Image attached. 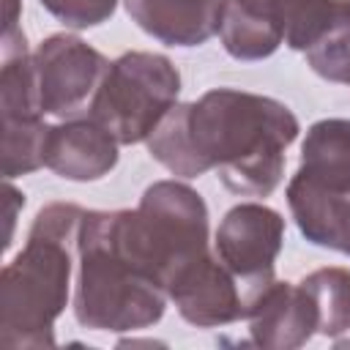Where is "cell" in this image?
Wrapping results in <instances>:
<instances>
[{"instance_id":"cell-10","label":"cell","mask_w":350,"mask_h":350,"mask_svg":"<svg viewBox=\"0 0 350 350\" xmlns=\"http://www.w3.org/2000/svg\"><path fill=\"white\" fill-rule=\"evenodd\" d=\"M317 334L314 309L301 284L279 282L260 295L249 314V336L257 347L295 350Z\"/></svg>"},{"instance_id":"cell-4","label":"cell","mask_w":350,"mask_h":350,"mask_svg":"<svg viewBox=\"0 0 350 350\" xmlns=\"http://www.w3.org/2000/svg\"><path fill=\"white\" fill-rule=\"evenodd\" d=\"M167 301V290L139 273L115 249L107 211H85L77 252V323L90 331H142L164 317Z\"/></svg>"},{"instance_id":"cell-13","label":"cell","mask_w":350,"mask_h":350,"mask_svg":"<svg viewBox=\"0 0 350 350\" xmlns=\"http://www.w3.org/2000/svg\"><path fill=\"white\" fill-rule=\"evenodd\" d=\"M295 175L331 191H350L347 118H323L309 126L301 142V167L295 170Z\"/></svg>"},{"instance_id":"cell-2","label":"cell","mask_w":350,"mask_h":350,"mask_svg":"<svg viewBox=\"0 0 350 350\" xmlns=\"http://www.w3.org/2000/svg\"><path fill=\"white\" fill-rule=\"evenodd\" d=\"M85 208L74 202L44 205L19 254L0 273V345L52 347V325L71 293Z\"/></svg>"},{"instance_id":"cell-15","label":"cell","mask_w":350,"mask_h":350,"mask_svg":"<svg viewBox=\"0 0 350 350\" xmlns=\"http://www.w3.org/2000/svg\"><path fill=\"white\" fill-rule=\"evenodd\" d=\"M298 284L314 309L317 334L336 339L350 331V268L325 265L306 273Z\"/></svg>"},{"instance_id":"cell-9","label":"cell","mask_w":350,"mask_h":350,"mask_svg":"<svg viewBox=\"0 0 350 350\" xmlns=\"http://www.w3.org/2000/svg\"><path fill=\"white\" fill-rule=\"evenodd\" d=\"M118 148L120 142L90 115L68 118L49 129L46 167L66 180H101L115 170Z\"/></svg>"},{"instance_id":"cell-7","label":"cell","mask_w":350,"mask_h":350,"mask_svg":"<svg viewBox=\"0 0 350 350\" xmlns=\"http://www.w3.org/2000/svg\"><path fill=\"white\" fill-rule=\"evenodd\" d=\"M265 290L241 282L216 257V252H205L175 273L167 287V295L186 323L197 328H219L238 320H249L254 304Z\"/></svg>"},{"instance_id":"cell-17","label":"cell","mask_w":350,"mask_h":350,"mask_svg":"<svg viewBox=\"0 0 350 350\" xmlns=\"http://www.w3.org/2000/svg\"><path fill=\"white\" fill-rule=\"evenodd\" d=\"M304 55L317 77L350 85V16L331 25Z\"/></svg>"},{"instance_id":"cell-1","label":"cell","mask_w":350,"mask_h":350,"mask_svg":"<svg viewBox=\"0 0 350 350\" xmlns=\"http://www.w3.org/2000/svg\"><path fill=\"white\" fill-rule=\"evenodd\" d=\"M301 126L293 109L271 96L213 88L197 101L175 104L148 137V153L175 178L216 170L238 197H268L284 178V150Z\"/></svg>"},{"instance_id":"cell-3","label":"cell","mask_w":350,"mask_h":350,"mask_svg":"<svg viewBox=\"0 0 350 350\" xmlns=\"http://www.w3.org/2000/svg\"><path fill=\"white\" fill-rule=\"evenodd\" d=\"M107 230L123 260L164 290L178 271L211 252L208 205L197 189L175 178L150 183L137 208L107 211Z\"/></svg>"},{"instance_id":"cell-8","label":"cell","mask_w":350,"mask_h":350,"mask_svg":"<svg viewBox=\"0 0 350 350\" xmlns=\"http://www.w3.org/2000/svg\"><path fill=\"white\" fill-rule=\"evenodd\" d=\"M284 243V219L279 211L262 202L232 205L216 227L213 252L216 257L246 284L265 290L271 287L273 262Z\"/></svg>"},{"instance_id":"cell-14","label":"cell","mask_w":350,"mask_h":350,"mask_svg":"<svg viewBox=\"0 0 350 350\" xmlns=\"http://www.w3.org/2000/svg\"><path fill=\"white\" fill-rule=\"evenodd\" d=\"M221 46L235 60H262L271 57L284 44V22L276 14H262L241 0H224L219 14Z\"/></svg>"},{"instance_id":"cell-6","label":"cell","mask_w":350,"mask_h":350,"mask_svg":"<svg viewBox=\"0 0 350 350\" xmlns=\"http://www.w3.org/2000/svg\"><path fill=\"white\" fill-rule=\"evenodd\" d=\"M107 68L109 60L79 36L55 33L44 38L33 52L36 90L44 115L68 120L88 109Z\"/></svg>"},{"instance_id":"cell-19","label":"cell","mask_w":350,"mask_h":350,"mask_svg":"<svg viewBox=\"0 0 350 350\" xmlns=\"http://www.w3.org/2000/svg\"><path fill=\"white\" fill-rule=\"evenodd\" d=\"M241 3L249 5V8H254V11L276 14V16H282V11H284V5H287V0H241Z\"/></svg>"},{"instance_id":"cell-16","label":"cell","mask_w":350,"mask_h":350,"mask_svg":"<svg viewBox=\"0 0 350 350\" xmlns=\"http://www.w3.org/2000/svg\"><path fill=\"white\" fill-rule=\"evenodd\" d=\"M49 129L44 118L22 120V123H3V178L30 175L46 167V139Z\"/></svg>"},{"instance_id":"cell-5","label":"cell","mask_w":350,"mask_h":350,"mask_svg":"<svg viewBox=\"0 0 350 350\" xmlns=\"http://www.w3.org/2000/svg\"><path fill=\"white\" fill-rule=\"evenodd\" d=\"M180 71L159 52H123L109 63L88 115L120 145L148 142L164 115L178 104Z\"/></svg>"},{"instance_id":"cell-18","label":"cell","mask_w":350,"mask_h":350,"mask_svg":"<svg viewBox=\"0 0 350 350\" xmlns=\"http://www.w3.org/2000/svg\"><path fill=\"white\" fill-rule=\"evenodd\" d=\"M57 22H63L71 30H88L104 25L115 8L118 0H38Z\"/></svg>"},{"instance_id":"cell-12","label":"cell","mask_w":350,"mask_h":350,"mask_svg":"<svg viewBox=\"0 0 350 350\" xmlns=\"http://www.w3.org/2000/svg\"><path fill=\"white\" fill-rule=\"evenodd\" d=\"M287 205L309 243L350 257V191H331L293 175L287 183Z\"/></svg>"},{"instance_id":"cell-11","label":"cell","mask_w":350,"mask_h":350,"mask_svg":"<svg viewBox=\"0 0 350 350\" xmlns=\"http://www.w3.org/2000/svg\"><path fill=\"white\" fill-rule=\"evenodd\" d=\"M224 0H123L126 14L167 46H200L219 30Z\"/></svg>"}]
</instances>
